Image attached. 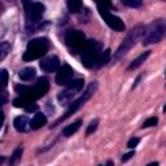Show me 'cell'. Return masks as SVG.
<instances>
[{
	"label": "cell",
	"instance_id": "obj_8",
	"mask_svg": "<svg viewBox=\"0 0 166 166\" xmlns=\"http://www.w3.org/2000/svg\"><path fill=\"white\" fill-rule=\"evenodd\" d=\"M97 9H99V13H100L102 19H104L105 23L110 27V29H113L114 31H118V33L125 31V23H123V21H122L120 17L112 14L108 9H105V8H102V7H99L97 5Z\"/></svg>",
	"mask_w": 166,
	"mask_h": 166
},
{
	"label": "cell",
	"instance_id": "obj_3",
	"mask_svg": "<svg viewBox=\"0 0 166 166\" xmlns=\"http://www.w3.org/2000/svg\"><path fill=\"white\" fill-rule=\"evenodd\" d=\"M97 87H99V84H97V82H96V81H95V82H91L90 84L87 86L86 91L82 93V96H81L79 99H77L76 101H73L72 104H70L69 109L65 112V114H64V116H61V117L58 118V120H57L56 122H53V125L51 126V129H52V127H56V126H58V125H60L62 121L68 120V118H69L70 116H72V114H74L76 112H78V110H79V109L82 108V106L84 105L86 102L88 101L93 96V93L97 91Z\"/></svg>",
	"mask_w": 166,
	"mask_h": 166
},
{
	"label": "cell",
	"instance_id": "obj_34",
	"mask_svg": "<svg viewBox=\"0 0 166 166\" xmlns=\"http://www.w3.org/2000/svg\"><path fill=\"white\" fill-rule=\"evenodd\" d=\"M105 166H113V161H110V160H109L108 162H106V165H105Z\"/></svg>",
	"mask_w": 166,
	"mask_h": 166
},
{
	"label": "cell",
	"instance_id": "obj_28",
	"mask_svg": "<svg viewBox=\"0 0 166 166\" xmlns=\"http://www.w3.org/2000/svg\"><path fill=\"white\" fill-rule=\"evenodd\" d=\"M139 143H140V139H139V138H135V136H134V138H131V139L127 141V147H129V148H135Z\"/></svg>",
	"mask_w": 166,
	"mask_h": 166
},
{
	"label": "cell",
	"instance_id": "obj_25",
	"mask_svg": "<svg viewBox=\"0 0 166 166\" xmlns=\"http://www.w3.org/2000/svg\"><path fill=\"white\" fill-rule=\"evenodd\" d=\"M31 87L29 86H23V84H17L14 87V90H16V92H17L19 96H22V95H26V93H29V91H30Z\"/></svg>",
	"mask_w": 166,
	"mask_h": 166
},
{
	"label": "cell",
	"instance_id": "obj_1",
	"mask_svg": "<svg viewBox=\"0 0 166 166\" xmlns=\"http://www.w3.org/2000/svg\"><path fill=\"white\" fill-rule=\"evenodd\" d=\"M144 33H145V26L144 25H136V26H134L132 29L127 33V35L125 37L123 40H122V43L120 44V47L117 48V51L114 52L113 61L116 62L118 60H121V58L123 57L136 44V42L139 40L141 37H143Z\"/></svg>",
	"mask_w": 166,
	"mask_h": 166
},
{
	"label": "cell",
	"instance_id": "obj_32",
	"mask_svg": "<svg viewBox=\"0 0 166 166\" xmlns=\"http://www.w3.org/2000/svg\"><path fill=\"white\" fill-rule=\"evenodd\" d=\"M140 79H141V76H138L136 77V79L135 81H134V84H132V87H131V88L134 90V88H135V87L138 86V84H139V82H140Z\"/></svg>",
	"mask_w": 166,
	"mask_h": 166
},
{
	"label": "cell",
	"instance_id": "obj_31",
	"mask_svg": "<svg viewBox=\"0 0 166 166\" xmlns=\"http://www.w3.org/2000/svg\"><path fill=\"white\" fill-rule=\"evenodd\" d=\"M7 100H8V93H7L5 90H3L1 91V105H5Z\"/></svg>",
	"mask_w": 166,
	"mask_h": 166
},
{
	"label": "cell",
	"instance_id": "obj_26",
	"mask_svg": "<svg viewBox=\"0 0 166 166\" xmlns=\"http://www.w3.org/2000/svg\"><path fill=\"white\" fill-rule=\"evenodd\" d=\"M157 123H159V120H157V117H151L148 118V120L144 121V123L141 127L143 129H148V127H153V126H156Z\"/></svg>",
	"mask_w": 166,
	"mask_h": 166
},
{
	"label": "cell",
	"instance_id": "obj_4",
	"mask_svg": "<svg viewBox=\"0 0 166 166\" xmlns=\"http://www.w3.org/2000/svg\"><path fill=\"white\" fill-rule=\"evenodd\" d=\"M101 44L96 40H88L82 49V64L87 69L96 68L101 58Z\"/></svg>",
	"mask_w": 166,
	"mask_h": 166
},
{
	"label": "cell",
	"instance_id": "obj_18",
	"mask_svg": "<svg viewBox=\"0 0 166 166\" xmlns=\"http://www.w3.org/2000/svg\"><path fill=\"white\" fill-rule=\"evenodd\" d=\"M22 153H23V148L19 145L13 151L12 153L9 161H8V166H17L19 162H21V159H22Z\"/></svg>",
	"mask_w": 166,
	"mask_h": 166
},
{
	"label": "cell",
	"instance_id": "obj_15",
	"mask_svg": "<svg viewBox=\"0 0 166 166\" xmlns=\"http://www.w3.org/2000/svg\"><path fill=\"white\" fill-rule=\"evenodd\" d=\"M47 125V117L43 113H37L31 120V130H39Z\"/></svg>",
	"mask_w": 166,
	"mask_h": 166
},
{
	"label": "cell",
	"instance_id": "obj_9",
	"mask_svg": "<svg viewBox=\"0 0 166 166\" xmlns=\"http://www.w3.org/2000/svg\"><path fill=\"white\" fill-rule=\"evenodd\" d=\"M48 90H49V81L47 79V78L42 77V78L38 79V82L35 83V86L33 87V88H30L29 95L35 101V100H38V99L44 96V95L48 92Z\"/></svg>",
	"mask_w": 166,
	"mask_h": 166
},
{
	"label": "cell",
	"instance_id": "obj_5",
	"mask_svg": "<svg viewBox=\"0 0 166 166\" xmlns=\"http://www.w3.org/2000/svg\"><path fill=\"white\" fill-rule=\"evenodd\" d=\"M49 42L47 38H35L27 43V48L22 56L23 61H34L42 58L48 52Z\"/></svg>",
	"mask_w": 166,
	"mask_h": 166
},
{
	"label": "cell",
	"instance_id": "obj_35",
	"mask_svg": "<svg viewBox=\"0 0 166 166\" xmlns=\"http://www.w3.org/2000/svg\"><path fill=\"white\" fill-rule=\"evenodd\" d=\"M164 112H166V104H165V106H164Z\"/></svg>",
	"mask_w": 166,
	"mask_h": 166
},
{
	"label": "cell",
	"instance_id": "obj_12",
	"mask_svg": "<svg viewBox=\"0 0 166 166\" xmlns=\"http://www.w3.org/2000/svg\"><path fill=\"white\" fill-rule=\"evenodd\" d=\"M13 126L18 132H27L31 129V121H29L26 116H18L14 118Z\"/></svg>",
	"mask_w": 166,
	"mask_h": 166
},
{
	"label": "cell",
	"instance_id": "obj_36",
	"mask_svg": "<svg viewBox=\"0 0 166 166\" xmlns=\"http://www.w3.org/2000/svg\"><path fill=\"white\" fill-rule=\"evenodd\" d=\"M165 76H166V70H165Z\"/></svg>",
	"mask_w": 166,
	"mask_h": 166
},
{
	"label": "cell",
	"instance_id": "obj_37",
	"mask_svg": "<svg viewBox=\"0 0 166 166\" xmlns=\"http://www.w3.org/2000/svg\"><path fill=\"white\" fill-rule=\"evenodd\" d=\"M99 166H101V165H99Z\"/></svg>",
	"mask_w": 166,
	"mask_h": 166
},
{
	"label": "cell",
	"instance_id": "obj_21",
	"mask_svg": "<svg viewBox=\"0 0 166 166\" xmlns=\"http://www.w3.org/2000/svg\"><path fill=\"white\" fill-rule=\"evenodd\" d=\"M10 51V43L9 42H3L0 44V61H3L7 57L8 52Z\"/></svg>",
	"mask_w": 166,
	"mask_h": 166
},
{
	"label": "cell",
	"instance_id": "obj_6",
	"mask_svg": "<svg viewBox=\"0 0 166 166\" xmlns=\"http://www.w3.org/2000/svg\"><path fill=\"white\" fill-rule=\"evenodd\" d=\"M23 5H25V10H26L27 22L31 21V23H33L31 31H34L35 30L34 25L40 21L42 16L44 14L46 7H44V4H42V3H31V1H25Z\"/></svg>",
	"mask_w": 166,
	"mask_h": 166
},
{
	"label": "cell",
	"instance_id": "obj_7",
	"mask_svg": "<svg viewBox=\"0 0 166 166\" xmlns=\"http://www.w3.org/2000/svg\"><path fill=\"white\" fill-rule=\"evenodd\" d=\"M66 46L70 48L72 53H77L78 51H82L86 46V35L79 30H72L65 37Z\"/></svg>",
	"mask_w": 166,
	"mask_h": 166
},
{
	"label": "cell",
	"instance_id": "obj_13",
	"mask_svg": "<svg viewBox=\"0 0 166 166\" xmlns=\"http://www.w3.org/2000/svg\"><path fill=\"white\" fill-rule=\"evenodd\" d=\"M74 96H76V92H73V91L65 88L64 91H61V92L57 93V100H58V102H60L61 105H68V104H70V102L73 101Z\"/></svg>",
	"mask_w": 166,
	"mask_h": 166
},
{
	"label": "cell",
	"instance_id": "obj_33",
	"mask_svg": "<svg viewBox=\"0 0 166 166\" xmlns=\"http://www.w3.org/2000/svg\"><path fill=\"white\" fill-rule=\"evenodd\" d=\"M147 166H160V164L157 162V161H155V162H151V164H148Z\"/></svg>",
	"mask_w": 166,
	"mask_h": 166
},
{
	"label": "cell",
	"instance_id": "obj_2",
	"mask_svg": "<svg viewBox=\"0 0 166 166\" xmlns=\"http://www.w3.org/2000/svg\"><path fill=\"white\" fill-rule=\"evenodd\" d=\"M166 37V18H157L145 27L143 46H151L161 42Z\"/></svg>",
	"mask_w": 166,
	"mask_h": 166
},
{
	"label": "cell",
	"instance_id": "obj_10",
	"mask_svg": "<svg viewBox=\"0 0 166 166\" xmlns=\"http://www.w3.org/2000/svg\"><path fill=\"white\" fill-rule=\"evenodd\" d=\"M73 77H74V70L70 65L65 64L62 65L58 72L56 74V83L58 86H68L70 82L73 81Z\"/></svg>",
	"mask_w": 166,
	"mask_h": 166
},
{
	"label": "cell",
	"instance_id": "obj_23",
	"mask_svg": "<svg viewBox=\"0 0 166 166\" xmlns=\"http://www.w3.org/2000/svg\"><path fill=\"white\" fill-rule=\"evenodd\" d=\"M97 126H99V118H95V120H92L90 122L88 127H87V130H86V135H91V134H93L95 131H96Z\"/></svg>",
	"mask_w": 166,
	"mask_h": 166
},
{
	"label": "cell",
	"instance_id": "obj_24",
	"mask_svg": "<svg viewBox=\"0 0 166 166\" xmlns=\"http://www.w3.org/2000/svg\"><path fill=\"white\" fill-rule=\"evenodd\" d=\"M122 4L126 7H131V8H140L143 5V3L140 0H122Z\"/></svg>",
	"mask_w": 166,
	"mask_h": 166
},
{
	"label": "cell",
	"instance_id": "obj_22",
	"mask_svg": "<svg viewBox=\"0 0 166 166\" xmlns=\"http://www.w3.org/2000/svg\"><path fill=\"white\" fill-rule=\"evenodd\" d=\"M110 58H112V51H110L109 48H106L104 52H102V55H101L100 64H99V66H104V65H106V64H108V62L110 61Z\"/></svg>",
	"mask_w": 166,
	"mask_h": 166
},
{
	"label": "cell",
	"instance_id": "obj_27",
	"mask_svg": "<svg viewBox=\"0 0 166 166\" xmlns=\"http://www.w3.org/2000/svg\"><path fill=\"white\" fill-rule=\"evenodd\" d=\"M0 76H1V86H3V90L7 88V84H8V72L5 69H1L0 72Z\"/></svg>",
	"mask_w": 166,
	"mask_h": 166
},
{
	"label": "cell",
	"instance_id": "obj_17",
	"mask_svg": "<svg viewBox=\"0 0 166 166\" xmlns=\"http://www.w3.org/2000/svg\"><path fill=\"white\" fill-rule=\"evenodd\" d=\"M81 125H82V120L79 118V120H77L76 122H73V123H70V125L66 126V127L62 130V135L66 136V138L74 135V134H76L78 130L81 129Z\"/></svg>",
	"mask_w": 166,
	"mask_h": 166
},
{
	"label": "cell",
	"instance_id": "obj_14",
	"mask_svg": "<svg viewBox=\"0 0 166 166\" xmlns=\"http://www.w3.org/2000/svg\"><path fill=\"white\" fill-rule=\"evenodd\" d=\"M151 52L152 51H145V52H143L140 55V56H138L135 60H132L131 62H130V65L127 66V70L129 72H131V70H135V69H138L139 66L143 64V62H145V60L149 57V55H151Z\"/></svg>",
	"mask_w": 166,
	"mask_h": 166
},
{
	"label": "cell",
	"instance_id": "obj_16",
	"mask_svg": "<svg viewBox=\"0 0 166 166\" xmlns=\"http://www.w3.org/2000/svg\"><path fill=\"white\" fill-rule=\"evenodd\" d=\"M35 76H37V72L33 66H27V68H23L18 72V77L21 81H25V82H29L31 79H34Z\"/></svg>",
	"mask_w": 166,
	"mask_h": 166
},
{
	"label": "cell",
	"instance_id": "obj_19",
	"mask_svg": "<svg viewBox=\"0 0 166 166\" xmlns=\"http://www.w3.org/2000/svg\"><path fill=\"white\" fill-rule=\"evenodd\" d=\"M83 86H84V79H83V78H78V79H73L70 82L69 84L66 86V88L77 93V92H79V91H82Z\"/></svg>",
	"mask_w": 166,
	"mask_h": 166
},
{
	"label": "cell",
	"instance_id": "obj_30",
	"mask_svg": "<svg viewBox=\"0 0 166 166\" xmlns=\"http://www.w3.org/2000/svg\"><path fill=\"white\" fill-rule=\"evenodd\" d=\"M26 112H35V110H38V105L35 104V102H31V104H29L25 108Z\"/></svg>",
	"mask_w": 166,
	"mask_h": 166
},
{
	"label": "cell",
	"instance_id": "obj_11",
	"mask_svg": "<svg viewBox=\"0 0 166 166\" xmlns=\"http://www.w3.org/2000/svg\"><path fill=\"white\" fill-rule=\"evenodd\" d=\"M39 66H40V69L46 73L58 72V69H60V60H58L57 56H48V57H44L43 60H40Z\"/></svg>",
	"mask_w": 166,
	"mask_h": 166
},
{
	"label": "cell",
	"instance_id": "obj_29",
	"mask_svg": "<svg viewBox=\"0 0 166 166\" xmlns=\"http://www.w3.org/2000/svg\"><path fill=\"white\" fill-rule=\"evenodd\" d=\"M134 156H135V151H131V152H129V153H125V155L122 156L121 161H122V162H127V161L131 160Z\"/></svg>",
	"mask_w": 166,
	"mask_h": 166
},
{
	"label": "cell",
	"instance_id": "obj_20",
	"mask_svg": "<svg viewBox=\"0 0 166 166\" xmlns=\"http://www.w3.org/2000/svg\"><path fill=\"white\" fill-rule=\"evenodd\" d=\"M66 5H68V9L72 13H79V12H82V8H83V4L79 0H68Z\"/></svg>",
	"mask_w": 166,
	"mask_h": 166
}]
</instances>
